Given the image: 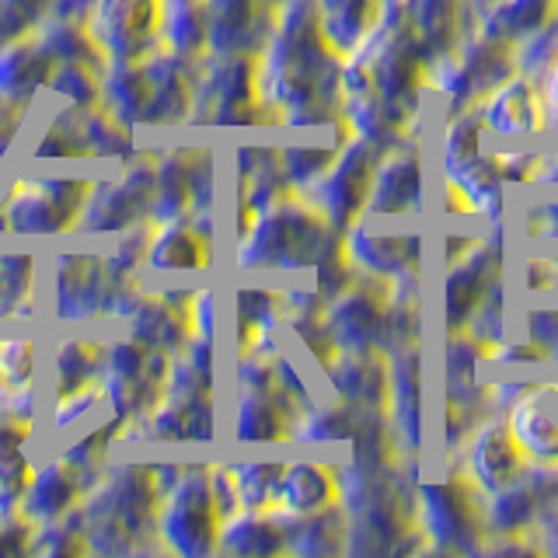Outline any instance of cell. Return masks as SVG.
Listing matches in <instances>:
<instances>
[{"label":"cell","instance_id":"obj_1","mask_svg":"<svg viewBox=\"0 0 558 558\" xmlns=\"http://www.w3.org/2000/svg\"><path fill=\"white\" fill-rule=\"evenodd\" d=\"M255 87L266 105L279 112L322 119L325 105L342 95V57L331 52L318 28V11L311 0H287L269 43L255 63Z\"/></svg>","mask_w":558,"mask_h":558},{"label":"cell","instance_id":"obj_2","mask_svg":"<svg viewBox=\"0 0 558 558\" xmlns=\"http://www.w3.org/2000/svg\"><path fill=\"white\" fill-rule=\"evenodd\" d=\"M415 527L429 551H485L482 493L461 471L447 482H426L415 493Z\"/></svg>","mask_w":558,"mask_h":558},{"label":"cell","instance_id":"obj_3","mask_svg":"<svg viewBox=\"0 0 558 558\" xmlns=\"http://www.w3.org/2000/svg\"><path fill=\"white\" fill-rule=\"evenodd\" d=\"M374 165H377V147L360 136H349L339 147V154L331 157V165L304 189L307 203L336 231H345L349 223L366 214V199H371V185H374Z\"/></svg>","mask_w":558,"mask_h":558},{"label":"cell","instance_id":"obj_4","mask_svg":"<svg viewBox=\"0 0 558 558\" xmlns=\"http://www.w3.org/2000/svg\"><path fill=\"white\" fill-rule=\"evenodd\" d=\"M342 255L363 279H377V283H391V279L418 276V262H423V238L418 234H395L374 227L366 217L345 227Z\"/></svg>","mask_w":558,"mask_h":558},{"label":"cell","instance_id":"obj_5","mask_svg":"<svg viewBox=\"0 0 558 558\" xmlns=\"http://www.w3.org/2000/svg\"><path fill=\"white\" fill-rule=\"evenodd\" d=\"M161 534L174 551L199 555L217 548L220 510L214 502L209 475H179L161 510Z\"/></svg>","mask_w":558,"mask_h":558},{"label":"cell","instance_id":"obj_6","mask_svg":"<svg viewBox=\"0 0 558 558\" xmlns=\"http://www.w3.org/2000/svg\"><path fill=\"white\" fill-rule=\"evenodd\" d=\"M461 450V475L478 488V493H496L506 482H513L531 461L523 458V450L517 444V436L510 433L506 415L493 412L464 436Z\"/></svg>","mask_w":558,"mask_h":558},{"label":"cell","instance_id":"obj_7","mask_svg":"<svg viewBox=\"0 0 558 558\" xmlns=\"http://www.w3.org/2000/svg\"><path fill=\"white\" fill-rule=\"evenodd\" d=\"M423 209V154L409 140L384 147L374 165V185L363 217H415Z\"/></svg>","mask_w":558,"mask_h":558},{"label":"cell","instance_id":"obj_8","mask_svg":"<svg viewBox=\"0 0 558 558\" xmlns=\"http://www.w3.org/2000/svg\"><path fill=\"white\" fill-rule=\"evenodd\" d=\"M475 109L485 122V133L496 136H537L548 130L545 87L520 70L496 84Z\"/></svg>","mask_w":558,"mask_h":558},{"label":"cell","instance_id":"obj_9","mask_svg":"<svg viewBox=\"0 0 558 558\" xmlns=\"http://www.w3.org/2000/svg\"><path fill=\"white\" fill-rule=\"evenodd\" d=\"M510 433L531 464L558 468V388L555 384H527L523 395L502 412Z\"/></svg>","mask_w":558,"mask_h":558},{"label":"cell","instance_id":"obj_10","mask_svg":"<svg viewBox=\"0 0 558 558\" xmlns=\"http://www.w3.org/2000/svg\"><path fill=\"white\" fill-rule=\"evenodd\" d=\"M77 185L63 182H25L11 192V199L4 203V231L14 234H52L66 227V220L77 214V206L84 196H66Z\"/></svg>","mask_w":558,"mask_h":558},{"label":"cell","instance_id":"obj_11","mask_svg":"<svg viewBox=\"0 0 558 558\" xmlns=\"http://www.w3.org/2000/svg\"><path fill=\"white\" fill-rule=\"evenodd\" d=\"M471 14H478L471 0H405V22L429 66L450 57L464 35L475 28Z\"/></svg>","mask_w":558,"mask_h":558},{"label":"cell","instance_id":"obj_12","mask_svg":"<svg viewBox=\"0 0 558 558\" xmlns=\"http://www.w3.org/2000/svg\"><path fill=\"white\" fill-rule=\"evenodd\" d=\"M157 22V0H98L87 32L116 60H133L147 49Z\"/></svg>","mask_w":558,"mask_h":558},{"label":"cell","instance_id":"obj_13","mask_svg":"<svg viewBox=\"0 0 558 558\" xmlns=\"http://www.w3.org/2000/svg\"><path fill=\"white\" fill-rule=\"evenodd\" d=\"M339 502V475L322 461H290L279 475V517H311Z\"/></svg>","mask_w":558,"mask_h":558},{"label":"cell","instance_id":"obj_14","mask_svg":"<svg viewBox=\"0 0 558 558\" xmlns=\"http://www.w3.org/2000/svg\"><path fill=\"white\" fill-rule=\"evenodd\" d=\"M318 28L336 57H349L380 22V0H314Z\"/></svg>","mask_w":558,"mask_h":558},{"label":"cell","instance_id":"obj_15","mask_svg":"<svg viewBox=\"0 0 558 558\" xmlns=\"http://www.w3.org/2000/svg\"><path fill=\"white\" fill-rule=\"evenodd\" d=\"M555 14H558V0H488L485 8H478L475 25L485 35H493V39L520 46L534 32L545 28Z\"/></svg>","mask_w":558,"mask_h":558},{"label":"cell","instance_id":"obj_16","mask_svg":"<svg viewBox=\"0 0 558 558\" xmlns=\"http://www.w3.org/2000/svg\"><path fill=\"white\" fill-rule=\"evenodd\" d=\"M206 17V43L217 52H248L258 35V0H203Z\"/></svg>","mask_w":558,"mask_h":558},{"label":"cell","instance_id":"obj_17","mask_svg":"<svg viewBox=\"0 0 558 558\" xmlns=\"http://www.w3.org/2000/svg\"><path fill=\"white\" fill-rule=\"evenodd\" d=\"M220 548L238 555H269L287 548V523H279V513H255L238 510L220 520Z\"/></svg>","mask_w":558,"mask_h":558},{"label":"cell","instance_id":"obj_18","mask_svg":"<svg viewBox=\"0 0 558 558\" xmlns=\"http://www.w3.org/2000/svg\"><path fill=\"white\" fill-rule=\"evenodd\" d=\"M87 209H84V223L92 231H122L133 217L147 214L150 203V182L136 179V174H126L122 185H112L98 192V196H84Z\"/></svg>","mask_w":558,"mask_h":558},{"label":"cell","instance_id":"obj_19","mask_svg":"<svg viewBox=\"0 0 558 558\" xmlns=\"http://www.w3.org/2000/svg\"><path fill=\"white\" fill-rule=\"evenodd\" d=\"M49 81V52L35 43H14L0 52V98L25 101Z\"/></svg>","mask_w":558,"mask_h":558},{"label":"cell","instance_id":"obj_20","mask_svg":"<svg viewBox=\"0 0 558 558\" xmlns=\"http://www.w3.org/2000/svg\"><path fill=\"white\" fill-rule=\"evenodd\" d=\"M227 471H231L238 510L276 513V506H279V475H283V464L248 461V464H234Z\"/></svg>","mask_w":558,"mask_h":558},{"label":"cell","instance_id":"obj_21","mask_svg":"<svg viewBox=\"0 0 558 558\" xmlns=\"http://www.w3.org/2000/svg\"><path fill=\"white\" fill-rule=\"evenodd\" d=\"M154 269H199L206 266V241L185 223H168L147 248Z\"/></svg>","mask_w":558,"mask_h":558},{"label":"cell","instance_id":"obj_22","mask_svg":"<svg viewBox=\"0 0 558 558\" xmlns=\"http://www.w3.org/2000/svg\"><path fill=\"white\" fill-rule=\"evenodd\" d=\"M70 499H74V478H70L63 468H46L28 485L25 510H28V517L52 520V517H60L66 510Z\"/></svg>","mask_w":558,"mask_h":558},{"label":"cell","instance_id":"obj_23","mask_svg":"<svg viewBox=\"0 0 558 558\" xmlns=\"http://www.w3.org/2000/svg\"><path fill=\"white\" fill-rule=\"evenodd\" d=\"M35 374L32 339H0V380L11 388H25Z\"/></svg>","mask_w":558,"mask_h":558},{"label":"cell","instance_id":"obj_24","mask_svg":"<svg viewBox=\"0 0 558 558\" xmlns=\"http://www.w3.org/2000/svg\"><path fill=\"white\" fill-rule=\"evenodd\" d=\"M136 325H140V331H147V336H140V339L150 345H165L171 339L179 342V331H182V322L174 318V311L165 304H150V307L144 304L136 314Z\"/></svg>","mask_w":558,"mask_h":558},{"label":"cell","instance_id":"obj_25","mask_svg":"<svg viewBox=\"0 0 558 558\" xmlns=\"http://www.w3.org/2000/svg\"><path fill=\"white\" fill-rule=\"evenodd\" d=\"M523 234L531 244H558V199H541L523 214Z\"/></svg>","mask_w":558,"mask_h":558},{"label":"cell","instance_id":"obj_26","mask_svg":"<svg viewBox=\"0 0 558 558\" xmlns=\"http://www.w3.org/2000/svg\"><path fill=\"white\" fill-rule=\"evenodd\" d=\"M527 339H534L548 356L558 353V307H531L527 311Z\"/></svg>","mask_w":558,"mask_h":558},{"label":"cell","instance_id":"obj_27","mask_svg":"<svg viewBox=\"0 0 558 558\" xmlns=\"http://www.w3.org/2000/svg\"><path fill=\"white\" fill-rule=\"evenodd\" d=\"M49 0H0V32H22Z\"/></svg>","mask_w":558,"mask_h":558},{"label":"cell","instance_id":"obj_28","mask_svg":"<svg viewBox=\"0 0 558 558\" xmlns=\"http://www.w3.org/2000/svg\"><path fill=\"white\" fill-rule=\"evenodd\" d=\"M545 87V105H548V126H558V60L551 63V70L541 81Z\"/></svg>","mask_w":558,"mask_h":558},{"label":"cell","instance_id":"obj_29","mask_svg":"<svg viewBox=\"0 0 558 558\" xmlns=\"http://www.w3.org/2000/svg\"><path fill=\"white\" fill-rule=\"evenodd\" d=\"M14 130H17V112L8 105V98H0V150L11 144Z\"/></svg>","mask_w":558,"mask_h":558},{"label":"cell","instance_id":"obj_30","mask_svg":"<svg viewBox=\"0 0 558 558\" xmlns=\"http://www.w3.org/2000/svg\"><path fill=\"white\" fill-rule=\"evenodd\" d=\"M537 185H558V154H545V161H541V174H537Z\"/></svg>","mask_w":558,"mask_h":558},{"label":"cell","instance_id":"obj_31","mask_svg":"<svg viewBox=\"0 0 558 558\" xmlns=\"http://www.w3.org/2000/svg\"><path fill=\"white\" fill-rule=\"evenodd\" d=\"M548 262H551V279H555V293H558V252H555V255H548Z\"/></svg>","mask_w":558,"mask_h":558},{"label":"cell","instance_id":"obj_32","mask_svg":"<svg viewBox=\"0 0 558 558\" xmlns=\"http://www.w3.org/2000/svg\"><path fill=\"white\" fill-rule=\"evenodd\" d=\"M471 4H475V11H478V8H485V4H488V0H471Z\"/></svg>","mask_w":558,"mask_h":558},{"label":"cell","instance_id":"obj_33","mask_svg":"<svg viewBox=\"0 0 558 558\" xmlns=\"http://www.w3.org/2000/svg\"><path fill=\"white\" fill-rule=\"evenodd\" d=\"M555 388H558V384H555Z\"/></svg>","mask_w":558,"mask_h":558}]
</instances>
